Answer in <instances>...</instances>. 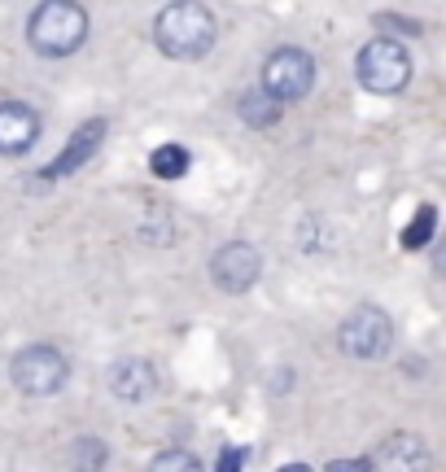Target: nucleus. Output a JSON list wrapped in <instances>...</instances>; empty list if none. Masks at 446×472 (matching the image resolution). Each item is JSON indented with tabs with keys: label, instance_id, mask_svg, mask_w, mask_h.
Wrapping results in <instances>:
<instances>
[{
	"label": "nucleus",
	"instance_id": "15",
	"mask_svg": "<svg viewBox=\"0 0 446 472\" xmlns=\"http://www.w3.org/2000/svg\"><path fill=\"white\" fill-rule=\"evenodd\" d=\"M70 464H79V468H97V464H105V441H74V455H70Z\"/></svg>",
	"mask_w": 446,
	"mask_h": 472
},
{
	"label": "nucleus",
	"instance_id": "13",
	"mask_svg": "<svg viewBox=\"0 0 446 472\" xmlns=\"http://www.w3.org/2000/svg\"><path fill=\"white\" fill-rule=\"evenodd\" d=\"M188 149L184 144H158L153 149V158H149V170L158 175V179H184L188 175Z\"/></svg>",
	"mask_w": 446,
	"mask_h": 472
},
{
	"label": "nucleus",
	"instance_id": "7",
	"mask_svg": "<svg viewBox=\"0 0 446 472\" xmlns=\"http://www.w3.org/2000/svg\"><path fill=\"white\" fill-rule=\"evenodd\" d=\"M258 271H263V258H258V249L245 245V240L223 245V249L210 258V275H214V284H219L223 293H245V289H254Z\"/></svg>",
	"mask_w": 446,
	"mask_h": 472
},
{
	"label": "nucleus",
	"instance_id": "5",
	"mask_svg": "<svg viewBox=\"0 0 446 472\" xmlns=\"http://www.w3.org/2000/svg\"><path fill=\"white\" fill-rule=\"evenodd\" d=\"M13 385L22 389V394H35V398H44V394H57L62 385H66V359L53 350V345H27V350H18L13 354Z\"/></svg>",
	"mask_w": 446,
	"mask_h": 472
},
{
	"label": "nucleus",
	"instance_id": "18",
	"mask_svg": "<svg viewBox=\"0 0 446 472\" xmlns=\"http://www.w3.org/2000/svg\"><path fill=\"white\" fill-rule=\"evenodd\" d=\"M377 27H398V31H407V35L420 31L415 22H407V18H394V13H380V18H377Z\"/></svg>",
	"mask_w": 446,
	"mask_h": 472
},
{
	"label": "nucleus",
	"instance_id": "6",
	"mask_svg": "<svg viewBox=\"0 0 446 472\" xmlns=\"http://www.w3.org/2000/svg\"><path fill=\"white\" fill-rule=\"evenodd\" d=\"M263 88L275 101H302L315 88V62L302 48H275L263 62Z\"/></svg>",
	"mask_w": 446,
	"mask_h": 472
},
{
	"label": "nucleus",
	"instance_id": "1",
	"mask_svg": "<svg viewBox=\"0 0 446 472\" xmlns=\"http://www.w3.org/2000/svg\"><path fill=\"white\" fill-rule=\"evenodd\" d=\"M153 35H158V48L167 57H179V62H197L214 48V18L210 9H202L197 0H175L158 13L153 22Z\"/></svg>",
	"mask_w": 446,
	"mask_h": 472
},
{
	"label": "nucleus",
	"instance_id": "16",
	"mask_svg": "<svg viewBox=\"0 0 446 472\" xmlns=\"http://www.w3.org/2000/svg\"><path fill=\"white\" fill-rule=\"evenodd\" d=\"M245 446H223V455H219V472H237V468H245Z\"/></svg>",
	"mask_w": 446,
	"mask_h": 472
},
{
	"label": "nucleus",
	"instance_id": "19",
	"mask_svg": "<svg viewBox=\"0 0 446 472\" xmlns=\"http://www.w3.org/2000/svg\"><path fill=\"white\" fill-rule=\"evenodd\" d=\"M328 468H333V472H345V468H350V472H354V468H372V459H333Z\"/></svg>",
	"mask_w": 446,
	"mask_h": 472
},
{
	"label": "nucleus",
	"instance_id": "11",
	"mask_svg": "<svg viewBox=\"0 0 446 472\" xmlns=\"http://www.w3.org/2000/svg\"><path fill=\"white\" fill-rule=\"evenodd\" d=\"M429 455H424V441L415 433H398V438L380 441V455L372 464H385V468H420Z\"/></svg>",
	"mask_w": 446,
	"mask_h": 472
},
{
	"label": "nucleus",
	"instance_id": "9",
	"mask_svg": "<svg viewBox=\"0 0 446 472\" xmlns=\"http://www.w3.org/2000/svg\"><path fill=\"white\" fill-rule=\"evenodd\" d=\"M35 135H39L35 109H27L22 101L0 105V153H22V149H31Z\"/></svg>",
	"mask_w": 446,
	"mask_h": 472
},
{
	"label": "nucleus",
	"instance_id": "14",
	"mask_svg": "<svg viewBox=\"0 0 446 472\" xmlns=\"http://www.w3.org/2000/svg\"><path fill=\"white\" fill-rule=\"evenodd\" d=\"M433 232H438V210L433 205H420L415 219L403 228V249H424L433 240Z\"/></svg>",
	"mask_w": 446,
	"mask_h": 472
},
{
	"label": "nucleus",
	"instance_id": "10",
	"mask_svg": "<svg viewBox=\"0 0 446 472\" xmlns=\"http://www.w3.org/2000/svg\"><path fill=\"white\" fill-rule=\"evenodd\" d=\"M109 389L123 398V403H144L153 394V368L149 359H123L109 368Z\"/></svg>",
	"mask_w": 446,
	"mask_h": 472
},
{
	"label": "nucleus",
	"instance_id": "8",
	"mask_svg": "<svg viewBox=\"0 0 446 472\" xmlns=\"http://www.w3.org/2000/svg\"><path fill=\"white\" fill-rule=\"evenodd\" d=\"M101 140H105V123L101 118H92V123H83L79 132L70 135L66 144H62V153L44 167V175L48 179H62V175H74V170L83 167V162H92V153L101 149Z\"/></svg>",
	"mask_w": 446,
	"mask_h": 472
},
{
	"label": "nucleus",
	"instance_id": "3",
	"mask_svg": "<svg viewBox=\"0 0 446 472\" xmlns=\"http://www.w3.org/2000/svg\"><path fill=\"white\" fill-rule=\"evenodd\" d=\"M354 74H359V83H363L368 92L394 97V92H403L407 79H412V57H407V48H403L398 39H385V35H380V39L359 48Z\"/></svg>",
	"mask_w": 446,
	"mask_h": 472
},
{
	"label": "nucleus",
	"instance_id": "4",
	"mask_svg": "<svg viewBox=\"0 0 446 472\" xmlns=\"http://www.w3.org/2000/svg\"><path fill=\"white\" fill-rule=\"evenodd\" d=\"M337 345L350 359H385L389 345H394V324L377 306H359L354 315H345V324L337 328Z\"/></svg>",
	"mask_w": 446,
	"mask_h": 472
},
{
	"label": "nucleus",
	"instance_id": "20",
	"mask_svg": "<svg viewBox=\"0 0 446 472\" xmlns=\"http://www.w3.org/2000/svg\"><path fill=\"white\" fill-rule=\"evenodd\" d=\"M433 271H438V275H446V240L433 249Z\"/></svg>",
	"mask_w": 446,
	"mask_h": 472
},
{
	"label": "nucleus",
	"instance_id": "2",
	"mask_svg": "<svg viewBox=\"0 0 446 472\" xmlns=\"http://www.w3.org/2000/svg\"><path fill=\"white\" fill-rule=\"evenodd\" d=\"M88 35V13L74 0H44L27 22V39L44 57H66Z\"/></svg>",
	"mask_w": 446,
	"mask_h": 472
},
{
	"label": "nucleus",
	"instance_id": "17",
	"mask_svg": "<svg viewBox=\"0 0 446 472\" xmlns=\"http://www.w3.org/2000/svg\"><path fill=\"white\" fill-rule=\"evenodd\" d=\"M153 468L167 472V468H197V459L193 455H162V459H153Z\"/></svg>",
	"mask_w": 446,
	"mask_h": 472
},
{
	"label": "nucleus",
	"instance_id": "12",
	"mask_svg": "<svg viewBox=\"0 0 446 472\" xmlns=\"http://www.w3.org/2000/svg\"><path fill=\"white\" fill-rule=\"evenodd\" d=\"M237 109H240V118H245L249 127H275V123H280V101H275L267 88H254V92H245Z\"/></svg>",
	"mask_w": 446,
	"mask_h": 472
}]
</instances>
